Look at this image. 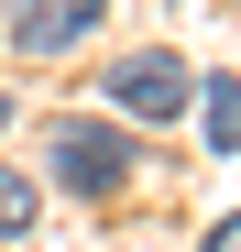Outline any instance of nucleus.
I'll return each instance as SVG.
<instances>
[{
    "label": "nucleus",
    "mask_w": 241,
    "mask_h": 252,
    "mask_svg": "<svg viewBox=\"0 0 241 252\" xmlns=\"http://www.w3.org/2000/svg\"><path fill=\"white\" fill-rule=\"evenodd\" d=\"M44 164H55V187L99 197V187H120V176H132V143H120L110 121H55V132H44Z\"/></svg>",
    "instance_id": "nucleus-1"
},
{
    "label": "nucleus",
    "mask_w": 241,
    "mask_h": 252,
    "mask_svg": "<svg viewBox=\"0 0 241 252\" xmlns=\"http://www.w3.org/2000/svg\"><path fill=\"white\" fill-rule=\"evenodd\" d=\"M110 99L132 110V121H176V110L197 99V77H186L165 44H143V55H120V66H110Z\"/></svg>",
    "instance_id": "nucleus-2"
},
{
    "label": "nucleus",
    "mask_w": 241,
    "mask_h": 252,
    "mask_svg": "<svg viewBox=\"0 0 241 252\" xmlns=\"http://www.w3.org/2000/svg\"><path fill=\"white\" fill-rule=\"evenodd\" d=\"M88 22H99V0H22V11H11L22 55H66V44H88Z\"/></svg>",
    "instance_id": "nucleus-3"
},
{
    "label": "nucleus",
    "mask_w": 241,
    "mask_h": 252,
    "mask_svg": "<svg viewBox=\"0 0 241 252\" xmlns=\"http://www.w3.org/2000/svg\"><path fill=\"white\" fill-rule=\"evenodd\" d=\"M197 99H209V143H219V154H241V88H230V77H209Z\"/></svg>",
    "instance_id": "nucleus-4"
},
{
    "label": "nucleus",
    "mask_w": 241,
    "mask_h": 252,
    "mask_svg": "<svg viewBox=\"0 0 241 252\" xmlns=\"http://www.w3.org/2000/svg\"><path fill=\"white\" fill-rule=\"evenodd\" d=\"M33 208H44V197H33V187L11 176V164H0V230H33Z\"/></svg>",
    "instance_id": "nucleus-5"
},
{
    "label": "nucleus",
    "mask_w": 241,
    "mask_h": 252,
    "mask_svg": "<svg viewBox=\"0 0 241 252\" xmlns=\"http://www.w3.org/2000/svg\"><path fill=\"white\" fill-rule=\"evenodd\" d=\"M209 252H241V220H219V230H209Z\"/></svg>",
    "instance_id": "nucleus-6"
},
{
    "label": "nucleus",
    "mask_w": 241,
    "mask_h": 252,
    "mask_svg": "<svg viewBox=\"0 0 241 252\" xmlns=\"http://www.w3.org/2000/svg\"><path fill=\"white\" fill-rule=\"evenodd\" d=\"M0 121H11V99H0Z\"/></svg>",
    "instance_id": "nucleus-7"
}]
</instances>
